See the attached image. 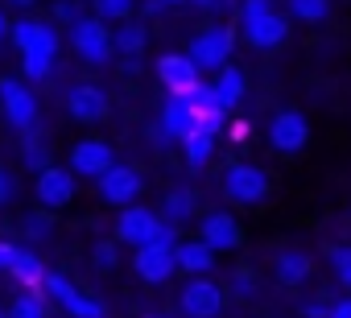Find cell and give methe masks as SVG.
<instances>
[{
  "mask_svg": "<svg viewBox=\"0 0 351 318\" xmlns=\"http://www.w3.org/2000/svg\"><path fill=\"white\" fill-rule=\"evenodd\" d=\"M302 314H306V318H330L335 310H326V306H318V302H314V306H306Z\"/></svg>",
  "mask_w": 351,
  "mask_h": 318,
  "instance_id": "obj_39",
  "label": "cell"
},
{
  "mask_svg": "<svg viewBox=\"0 0 351 318\" xmlns=\"http://www.w3.org/2000/svg\"><path fill=\"white\" fill-rule=\"evenodd\" d=\"M9 34H13V25H9V17H5V13H0V38H9Z\"/></svg>",
  "mask_w": 351,
  "mask_h": 318,
  "instance_id": "obj_42",
  "label": "cell"
},
{
  "mask_svg": "<svg viewBox=\"0 0 351 318\" xmlns=\"http://www.w3.org/2000/svg\"><path fill=\"white\" fill-rule=\"evenodd\" d=\"M161 9H169L165 0H145V13H149V17H153V13H161Z\"/></svg>",
  "mask_w": 351,
  "mask_h": 318,
  "instance_id": "obj_40",
  "label": "cell"
},
{
  "mask_svg": "<svg viewBox=\"0 0 351 318\" xmlns=\"http://www.w3.org/2000/svg\"><path fill=\"white\" fill-rule=\"evenodd\" d=\"M240 17H244L248 42H252L256 50H273V46H281L285 34H289V21L273 9V0H244Z\"/></svg>",
  "mask_w": 351,
  "mask_h": 318,
  "instance_id": "obj_2",
  "label": "cell"
},
{
  "mask_svg": "<svg viewBox=\"0 0 351 318\" xmlns=\"http://www.w3.org/2000/svg\"><path fill=\"white\" fill-rule=\"evenodd\" d=\"M223 120H228V108H195V128L199 132H219L223 128Z\"/></svg>",
  "mask_w": 351,
  "mask_h": 318,
  "instance_id": "obj_31",
  "label": "cell"
},
{
  "mask_svg": "<svg viewBox=\"0 0 351 318\" xmlns=\"http://www.w3.org/2000/svg\"><path fill=\"white\" fill-rule=\"evenodd\" d=\"M13 195H17V178H13V170L0 166V207H9Z\"/></svg>",
  "mask_w": 351,
  "mask_h": 318,
  "instance_id": "obj_36",
  "label": "cell"
},
{
  "mask_svg": "<svg viewBox=\"0 0 351 318\" xmlns=\"http://www.w3.org/2000/svg\"><path fill=\"white\" fill-rule=\"evenodd\" d=\"M211 87H215V95H219L223 108H236V103L244 99V71H240V66H223Z\"/></svg>",
  "mask_w": 351,
  "mask_h": 318,
  "instance_id": "obj_23",
  "label": "cell"
},
{
  "mask_svg": "<svg viewBox=\"0 0 351 318\" xmlns=\"http://www.w3.org/2000/svg\"><path fill=\"white\" fill-rule=\"evenodd\" d=\"M173 256H178V269L191 273V277H207L211 265H215V248L203 244V240H186V244H178V248H173Z\"/></svg>",
  "mask_w": 351,
  "mask_h": 318,
  "instance_id": "obj_19",
  "label": "cell"
},
{
  "mask_svg": "<svg viewBox=\"0 0 351 318\" xmlns=\"http://www.w3.org/2000/svg\"><path fill=\"white\" fill-rule=\"evenodd\" d=\"M9 318H50V302H46L38 289H25V293H17V302L9 306Z\"/></svg>",
  "mask_w": 351,
  "mask_h": 318,
  "instance_id": "obj_26",
  "label": "cell"
},
{
  "mask_svg": "<svg viewBox=\"0 0 351 318\" xmlns=\"http://www.w3.org/2000/svg\"><path fill=\"white\" fill-rule=\"evenodd\" d=\"M161 128H165L169 140H186L195 132V108H191V99L169 95L165 108H161Z\"/></svg>",
  "mask_w": 351,
  "mask_h": 318,
  "instance_id": "obj_18",
  "label": "cell"
},
{
  "mask_svg": "<svg viewBox=\"0 0 351 318\" xmlns=\"http://www.w3.org/2000/svg\"><path fill=\"white\" fill-rule=\"evenodd\" d=\"M112 42H116V50H120L124 58H141L145 46H149V29H145L141 21H124V25L112 34Z\"/></svg>",
  "mask_w": 351,
  "mask_h": 318,
  "instance_id": "obj_21",
  "label": "cell"
},
{
  "mask_svg": "<svg viewBox=\"0 0 351 318\" xmlns=\"http://www.w3.org/2000/svg\"><path fill=\"white\" fill-rule=\"evenodd\" d=\"M50 17L62 21V25H79V21L87 17V5H83V0H54V5H50Z\"/></svg>",
  "mask_w": 351,
  "mask_h": 318,
  "instance_id": "obj_30",
  "label": "cell"
},
{
  "mask_svg": "<svg viewBox=\"0 0 351 318\" xmlns=\"http://www.w3.org/2000/svg\"><path fill=\"white\" fill-rule=\"evenodd\" d=\"M25 166L29 170H38V174H46L50 170V157H46V149H42V140L29 132V145H25Z\"/></svg>",
  "mask_w": 351,
  "mask_h": 318,
  "instance_id": "obj_34",
  "label": "cell"
},
{
  "mask_svg": "<svg viewBox=\"0 0 351 318\" xmlns=\"http://www.w3.org/2000/svg\"><path fill=\"white\" fill-rule=\"evenodd\" d=\"M21 75L29 83H42V79L54 75V58H46V54H21Z\"/></svg>",
  "mask_w": 351,
  "mask_h": 318,
  "instance_id": "obj_29",
  "label": "cell"
},
{
  "mask_svg": "<svg viewBox=\"0 0 351 318\" xmlns=\"http://www.w3.org/2000/svg\"><path fill=\"white\" fill-rule=\"evenodd\" d=\"M330 318H351V302H339V306H335V314H330Z\"/></svg>",
  "mask_w": 351,
  "mask_h": 318,
  "instance_id": "obj_41",
  "label": "cell"
},
{
  "mask_svg": "<svg viewBox=\"0 0 351 318\" xmlns=\"http://www.w3.org/2000/svg\"><path fill=\"white\" fill-rule=\"evenodd\" d=\"M116 240L120 244H132V248H145L153 240L178 244V240H173V228L161 219V211H149V207H124L120 219H116Z\"/></svg>",
  "mask_w": 351,
  "mask_h": 318,
  "instance_id": "obj_1",
  "label": "cell"
},
{
  "mask_svg": "<svg viewBox=\"0 0 351 318\" xmlns=\"http://www.w3.org/2000/svg\"><path fill=\"white\" fill-rule=\"evenodd\" d=\"M182 153H186V166H191V170H203V166L211 162V153H215V136L195 128V132L182 140Z\"/></svg>",
  "mask_w": 351,
  "mask_h": 318,
  "instance_id": "obj_25",
  "label": "cell"
},
{
  "mask_svg": "<svg viewBox=\"0 0 351 318\" xmlns=\"http://www.w3.org/2000/svg\"><path fill=\"white\" fill-rule=\"evenodd\" d=\"M149 318H157V314H149Z\"/></svg>",
  "mask_w": 351,
  "mask_h": 318,
  "instance_id": "obj_47",
  "label": "cell"
},
{
  "mask_svg": "<svg viewBox=\"0 0 351 318\" xmlns=\"http://www.w3.org/2000/svg\"><path fill=\"white\" fill-rule=\"evenodd\" d=\"M178 306H182L186 318H219L223 314V289L207 277H195V281H186Z\"/></svg>",
  "mask_w": 351,
  "mask_h": 318,
  "instance_id": "obj_12",
  "label": "cell"
},
{
  "mask_svg": "<svg viewBox=\"0 0 351 318\" xmlns=\"http://www.w3.org/2000/svg\"><path fill=\"white\" fill-rule=\"evenodd\" d=\"M13 260H17V244H9V240H0V269H13Z\"/></svg>",
  "mask_w": 351,
  "mask_h": 318,
  "instance_id": "obj_37",
  "label": "cell"
},
{
  "mask_svg": "<svg viewBox=\"0 0 351 318\" xmlns=\"http://www.w3.org/2000/svg\"><path fill=\"white\" fill-rule=\"evenodd\" d=\"M50 232H54V215L38 211V215H29V219H25V236H29V240H46Z\"/></svg>",
  "mask_w": 351,
  "mask_h": 318,
  "instance_id": "obj_35",
  "label": "cell"
},
{
  "mask_svg": "<svg viewBox=\"0 0 351 318\" xmlns=\"http://www.w3.org/2000/svg\"><path fill=\"white\" fill-rule=\"evenodd\" d=\"M199 66L191 62V54H161L157 58V79L165 83L169 95H178V99H191L203 83H199Z\"/></svg>",
  "mask_w": 351,
  "mask_h": 318,
  "instance_id": "obj_6",
  "label": "cell"
},
{
  "mask_svg": "<svg viewBox=\"0 0 351 318\" xmlns=\"http://www.w3.org/2000/svg\"><path fill=\"white\" fill-rule=\"evenodd\" d=\"M240 297H248V293H256V281H252V273H236V285H232Z\"/></svg>",
  "mask_w": 351,
  "mask_h": 318,
  "instance_id": "obj_38",
  "label": "cell"
},
{
  "mask_svg": "<svg viewBox=\"0 0 351 318\" xmlns=\"http://www.w3.org/2000/svg\"><path fill=\"white\" fill-rule=\"evenodd\" d=\"M141 191H145V182H141V174L132 170V166H112L104 178H99V199L104 203H112V207H136V199H141Z\"/></svg>",
  "mask_w": 351,
  "mask_h": 318,
  "instance_id": "obj_11",
  "label": "cell"
},
{
  "mask_svg": "<svg viewBox=\"0 0 351 318\" xmlns=\"http://www.w3.org/2000/svg\"><path fill=\"white\" fill-rule=\"evenodd\" d=\"M0 108H5V116L13 120V128L34 132V124H38V95L21 79H0Z\"/></svg>",
  "mask_w": 351,
  "mask_h": 318,
  "instance_id": "obj_7",
  "label": "cell"
},
{
  "mask_svg": "<svg viewBox=\"0 0 351 318\" xmlns=\"http://www.w3.org/2000/svg\"><path fill=\"white\" fill-rule=\"evenodd\" d=\"M46 293L71 314V318H108V310H104V302H95V297H87V293H79L62 273H46Z\"/></svg>",
  "mask_w": 351,
  "mask_h": 318,
  "instance_id": "obj_9",
  "label": "cell"
},
{
  "mask_svg": "<svg viewBox=\"0 0 351 318\" xmlns=\"http://www.w3.org/2000/svg\"><path fill=\"white\" fill-rule=\"evenodd\" d=\"M191 215H195V195H191V191H169V195H165V203H161V219H165L169 228L186 223Z\"/></svg>",
  "mask_w": 351,
  "mask_h": 318,
  "instance_id": "obj_24",
  "label": "cell"
},
{
  "mask_svg": "<svg viewBox=\"0 0 351 318\" xmlns=\"http://www.w3.org/2000/svg\"><path fill=\"white\" fill-rule=\"evenodd\" d=\"M173 248H178V244H161V240H153V244L136 248V256H132L136 277H141V281H149V285L169 281L173 273H178V256H173Z\"/></svg>",
  "mask_w": 351,
  "mask_h": 318,
  "instance_id": "obj_8",
  "label": "cell"
},
{
  "mask_svg": "<svg viewBox=\"0 0 351 318\" xmlns=\"http://www.w3.org/2000/svg\"><path fill=\"white\" fill-rule=\"evenodd\" d=\"M191 62L199 66V71H223L228 66V54H232V29L228 25H215V29H203V34H195V42H191Z\"/></svg>",
  "mask_w": 351,
  "mask_h": 318,
  "instance_id": "obj_4",
  "label": "cell"
},
{
  "mask_svg": "<svg viewBox=\"0 0 351 318\" xmlns=\"http://www.w3.org/2000/svg\"><path fill=\"white\" fill-rule=\"evenodd\" d=\"M223 195L232 199V203H240V207H256L265 195H269V174L265 170H256V166H228V174H223Z\"/></svg>",
  "mask_w": 351,
  "mask_h": 318,
  "instance_id": "obj_5",
  "label": "cell"
},
{
  "mask_svg": "<svg viewBox=\"0 0 351 318\" xmlns=\"http://www.w3.org/2000/svg\"><path fill=\"white\" fill-rule=\"evenodd\" d=\"M9 273H13L25 289H38V285H46V273H50V269H46L29 248H17V260H13V269H9Z\"/></svg>",
  "mask_w": 351,
  "mask_h": 318,
  "instance_id": "obj_22",
  "label": "cell"
},
{
  "mask_svg": "<svg viewBox=\"0 0 351 318\" xmlns=\"http://www.w3.org/2000/svg\"><path fill=\"white\" fill-rule=\"evenodd\" d=\"M66 112H71V120H79V124H99V120L108 116V95H104L95 83H79V87L66 91Z\"/></svg>",
  "mask_w": 351,
  "mask_h": 318,
  "instance_id": "obj_14",
  "label": "cell"
},
{
  "mask_svg": "<svg viewBox=\"0 0 351 318\" xmlns=\"http://www.w3.org/2000/svg\"><path fill=\"white\" fill-rule=\"evenodd\" d=\"M38 203L46 211H58L75 199V170H62V166H50L46 174H38Z\"/></svg>",
  "mask_w": 351,
  "mask_h": 318,
  "instance_id": "obj_15",
  "label": "cell"
},
{
  "mask_svg": "<svg viewBox=\"0 0 351 318\" xmlns=\"http://www.w3.org/2000/svg\"><path fill=\"white\" fill-rule=\"evenodd\" d=\"M289 17L306 21V25H318L330 17V0H289Z\"/></svg>",
  "mask_w": 351,
  "mask_h": 318,
  "instance_id": "obj_28",
  "label": "cell"
},
{
  "mask_svg": "<svg viewBox=\"0 0 351 318\" xmlns=\"http://www.w3.org/2000/svg\"><path fill=\"white\" fill-rule=\"evenodd\" d=\"M191 5H199V9H215L219 0H191Z\"/></svg>",
  "mask_w": 351,
  "mask_h": 318,
  "instance_id": "obj_44",
  "label": "cell"
},
{
  "mask_svg": "<svg viewBox=\"0 0 351 318\" xmlns=\"http://www.w3.org/2000/svg\"><path fill=\"white\" fill-rule=\"evenodd\" d=\"M91 265H95L99 273H112V269L120 265V248H116L112 240H99V244L91 248Z\"/></svg>",
  "mask_w": 351,
  "mask_h": 318,
  "instance_id": "obj_32",
  "label": "cell"
},
{
  "mask_svg": "<svg viewBox=\"0 0 351 318\" xmlns=\"http://www.w3.org/2000/svg\"><path fill=\"white\" fill-rule=\"evenodd\" d=\"M273 273H277L281 285H302V281L310 277V256H306L302 248H285V252H277Z\"/></svg>",
  "mask_w": 351,
  "mask_h": 318,
  "instance_id": "obj_20",
  "label": "cell"
},
{
  "mask_svg": "<svg viewBox=\"0 0 351 318\" xmlns=\"http://www.w3.org/2000/svg\"><path fill=\"white\" fill-rule=\"evenodd\" d=\"M165 5H182V0H165Z\"/></svg>",
  "mask_w": 351,
  "mask_h": 318,
  "instance_id": "obj_45",
  "label": "cell"
},
{
  "mask_svg": "<svg viewBox=\"0 0 351 318\" xmlns=\"http://www.w3.org/2000/svg\"><path fill=\"white\" fill-rule=\"evenodd\" d=\"M199 240L211 244L215 252H232V248H240V223H236V215H228V211H211V215H203V223H199Z\"/></svg>",
  "mask_w": 351,
  "mask_h": 318,
  "instance_id": "obj_17",
  "label": "cell"
},
{
  "mask_svg": "<svg viewBox=\"0 0 351 318\" xmlns=\"http://www.w3.org/2000/svg\"><path fill=\"white\" fill-rule=\"evenodd\" d=\"M326 256H330V269H335V277H339V281L351 289V248H347V244H335Z\"/></svg>",
  "mask_w": 351,
  "mask_h": 318,
  "instance_id": "obj_33",
  "label": "cell"
},
{
  "mask_svg": "<svg viewBox=\"0 0 351 318\" xmlns=\"http://www.w3.org/2000/svg\"><path fill=\"white\" fill-rule=\"evenodd\" d=\"M0 318H9V310H0Z\"/></svg>",
  "mask_w": 351,
  "mask_h": 318,
  "instance_id": "obj_46",
  "label": "cell"
},
{
  "mask_svg": "<svg viewBox=\"0 0 351 318\" xmlns=\"http://www.w3.org/2000/svg\"><path fill=\"white\" fill-rule=\"evenodd\" d=\"M9 5H13V9H34L38 0H9Z\"/></svg>",
  "mask_w": 351,
  "mask_h": 318,
  "instance_id": "obj_43",
  "label": "cell"
},
{
  "mask_svg": "<svg viewBox=\"0 0 351 318\" xmlns=\"http://www.w3.org/2000/svg\"><path fill=\"white\" fill-rule=\"evenodd\" d=\"M9 38L17 42L21 54H46V58L58 54V34H54V25H46V21H17Z\"/></svg>",
  "mask_w": 351,
  "mask_h": 318,
  "instance_id": "obj_16",
  "label": "cell"
},
{
  "mask_svg": "<svg viewBox=\"0 0 351 318\" xmlns=\"http://www.w3.org/2000/svg\"><path fill=\"white\" fill-rule=\"evenodd\" d=\"M71 46H75V54H79L87 66H104V62L116 54L112 29H108V21H99V17H83L79 25H71Z\"/></svg>",
  "mask_w": 351,
  "mask_h": 318,
  "instance_id": "obj_3",
  "label": "cell"
},
{
  "mask_svg": "<svg viewBox=\"0 0 351 318\" xmlns=\"http://www.w3.org/2000/svg\"><path fill=\"white\" fill-rule=\"evenodd\" d=\"M112 166H116V157H112L108 140H79V145H71V166L66 170H75V178H104Z\"/></svg>",
  "mask_w": 351,
  "mask_h": 318,
  "instance_id": "obj_13",
  "label": "cell"
},
{
  "mask_svg": "<svg viewBox=\"0 0 351 318\" xmlns=\"http://www.w3.org/2000/svg\"><path fill=\"white\" fill-rule=\"evenodd\" d=\"M91 9H95V17L99 21H116V25H124L128 17H132V9H136V0H91Z\"/></svg>",
  "mask_w": 351,
  "mask_h": 318,
  "instance_id": "obj_27",
  "label": "cell"
},
{
  "mask_svg": "<svg viewBox=\"0 0 351 318\" xmlns=\"http://www.w3.org/2000/svg\"><path fill=\"white\" fill-rule=\"evenodd\" d=\"M269 140H273V149H277V153H285V157L302 153V149H306V140H310V124H306V116H302V112H293V108L277 112V116H273V124H269Z\"/></svg>",
  "mask_w": 351,
  "mask_h": 318,
  "instance_id": "obj_10",
  "label": "cell"
}]
</instances>
